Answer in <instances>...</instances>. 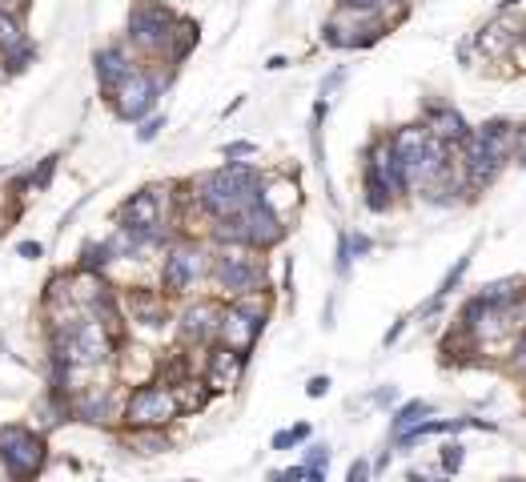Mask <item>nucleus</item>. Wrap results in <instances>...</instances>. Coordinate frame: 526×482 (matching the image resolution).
<instances>
[{"label": "nucleus", "instance_id": "nucleus-31", "mask_svg": "<svg viewBox=\"0 0 526 482\" xmlns=\"http://www.w3.org/2000/svg\"><path fill=\"white\" fill-rule=\"evenodd\" d=\"M506 358H510V370H514L518 378H526V326H522L518 338L510 342V354H506Z\"/></svg>", "mask_w": 526, "mask_h": 482}, {"label": "nucleus", "instance_id": "nucleus-40", "mask_svg": "<svg viewBox=\"0 0 526 482\" xmlns=\"http://www.w3.org/2000/svg\"><path fill=\"white\" fill-rule=\"evenodd\" d=\"M306 394H310V398H326V394H330V378H326V374H314V378L306 382Z\"/></svg>", "mask_w": 526, "mask_h": 482}, {"label": "nucleus", "instance_id": "nucleus-48", "mask_svg": "<svg viewBox=\"0 0 526 482\" xmlns=\"http://www.w3.org/2000/svg\"><path fill=\"white\" fill-rule=\"evenodd\" d=\"M266 482H286V474H282V470H274V474H270Z\"/></svg>", "mask_w": 526, "mask_h": 482}, {"label": "nucleus", "instance_id": "nucleus-20", "mask_svg": "<svg viewBox=\"0 0 526 482\" xmlns=\"http://www.w3.org/2000/svg\"><path fill=\"white\" fill-rule=\"evenodd\" d=\"M422 129L434 137V141H442L446 149H458L474 129H470V121L454 109V105H446V101H438V105H426V117H422Z\"/></svg>", "mask_w": 526, "mask_h": 482}, {"label": "nucleus", "instance_id": "nucleus-8", "mask_svg": "<svg viewBox=\"0 0 526 482\" xmlns=\"http://www.w3.org/2000/svg\"><path fill=\"white\" fill-rule=\"evenodd\" d=\"M266 322H270V298H266V294H249V298L225 302V306H221L217 342L229 346V350L249 354V350L257 346V338L266 334Z\"/></svg>", "mask_w": 526, "mask_h": 482}, {"label": "nucleus", "instance_id": "nucleus-24", "mask_svg": "<svg viewBox=\"0 0 526 482\" xmlns=\"http://www.w3.org/2000/svg\"><path fill=\"white\" fill-rule=\"evenodd\" d=\"M338 9H358V13H374L382 17L390 29L410 13V0H338Z\"/></svg>", "mask_w": 526, "mask_h": 482}, {"label": "nucleus", "instance_id": "nucleus-10", "mask_svg": "<svg viewBox=\"0 0 526 482\" xmlns=\"http://www.w3.org/2000/svg\"><path fill=\"white\" fill-rule=\"evenodd\" d=\"M390 33V25L374 13H358V9H334V17L326 21L322 29V41L330 49H342V53H354V49H370L378 45L382 37Z\"/></svg>", "mask_w": 526, "mask_h": 482}, {"label": "nucleus", "instance_id": "nucleus-42", "mask_svg": "<svg viewBox=\"0 0 526 482\" xmlns=\"http://www.w3.org/2000/svg\"><path fill=\"white\" fill-rule=\"evenodd\" d=\"M346 77H350V73H346V69H334V73H330V77H326V81H322V97H330V93H334V89H338V85H346Z\"/></svg>", "mask_w": 526, "mask_h": 482}, {"label": "nucleus", "instance_id": "nucleus-17", "mask_svg": "<svg viewBox=\"0 0 526 482\" xmlns=\"http://www.w3.org/2000/svg\"><path fill=\"white\" fill-rule=\"evenodd\" d=\"M121 314L125 322L141 326V330H161L173 322V310H169V298L161 290H149V286H133L121 294Z\"/></svg>", "mask_w": 526, "mask_h": 482}, {"label": "nucleus", "instance_id": "nucleus-9", "mask_svg": "<svg viewBox=\"0 0 526 482\" xmlns=\"http://www.w3.org/2000/svg\"><path fill=\"white\" fill-rule=\"evenodd\" d=\"M121 346L125 338H117L109 326H101L97 318L81 314V322L69 330V366L73 374L77 370H101V366H113L121 358Z\"/></svg>", "mask_w": 526, "mask_h": 482}, {"label": "nucleus", "instance_id": "nucleus-51", "mask_svg": "<svg viewBox=\"0 0 526 482\" xmlns=\"http://www.w3.org/2000/svg\"><path fill=\"white\" fill-rule=\"evenodd\" d=\"M522 286H526V278H522Z\"/></svg>", "mask_w": 526, "mask_h": 482}, {"label": "nucleus", "instance_id": "nucleus-4", "mask_svg": "<svg viewBox=\"0 0 526 482\" xmlns=\"http://www.w3.org/2000/svg\"><path fill=\"white\" fill-rule=\"evenodd\" d=\"M209 258L213 246L197 237H173L161 258V294L165 298H189L201 282H209Z\"/></svg>", "mask_w": 526, "mask_h": 482}, {"label": "nucleus", "instance_id": "nucleus-16", "mask_svg": "<svg viewBox=\"0 0 526 482\" xmlns=\"http://www.w3.org/2000/svg\"><path fill=\"white\" fill-rule=\"evenodd\" d=\"M245 366H249V354H241V350H229V346L213 342V346L205 350L201 382H205L213 394H229V390H237V386H241Z\"/></svg>", "mask_w": 526, "mask_h": 482}, {"label": "nucleus", "instance_id": "nucleus-21", "mask_svg": "<svg viewBox=\"0 0 526 482\" xmlns=\"http://www.w3.org/2000/svg\"><path fill=\"white\" fill-rule=\"evenodd\" d=\"M257 201L290 221V217L298 213V205H302V189H298L294 177H274V173H266V177H261V197H257Z\"/></svg>", "mask_w": 526, "mask_h": 482}, {"label": "nucleus", "instance_id": "nucleus-35", "mask_svg": "<svg viewBox=\"0 0 526 482\" xmlns=\"http://www.w3.org/2000/svg\"><path fill=\"white\" fill-rule=\"evenodd\" d=\"M302 466H306V470H326V466H330V446H322V442H318V446H306Z\"/></svg>", "mask_w": 526, "mask_h": 482}, {"label": "nucleus", "instance_id": "nucleus-7", "mask_svg": "<svg viewBox=\"0 0 526 482\" xmlns=\"http://www.w3.org/2000/svg\"><path fill=\"white\" fill-rule=\"evenodd\" d=\"M181 418V410H177V398H173V390L165 386V382H137L129 394H125V402H121V422H125V430H165V426H173Z\"/></svg>", "mask_w": 526, "mask_h": 482}, {"label": "nucleus", "instance_id": "nucleus-15", "mask_svg": "<svg viewBox=\"0 0 526 482\" xmlns=\"http://www.w3.org/2000/svg\"><path fill=\"white\" fill-rule=\"evenodd\" d=\"M426 141H430V137H426L422 121H418V125H398V129H390V133H386L390 157H394V165L402 169V177H406L410 193H414L418 173H422V161H426Z\"/></svg>", "mask_w": 526, "mask_h": 482}, {"label": "nucleus", "instance_id": "nucleus-49", "mask_svg": "<svg viewBox=\"0 0 526 482\" xmlns=\"http://www.w3.org/2000/svg\"><path fill=\"white\" fill-rule=\"evenodd\" d=\"M514 157H518V165H522V169H526V149H518V153H514Z\"/></svg>", "mask_w": 526, "mask_h": 482}, {"label": "nucleus", "instance_id": "nucleus-23", "mask_svg": "<svg viewBox=\"0 0 526 482\" xmlns=\"http://www.w3.org/2000/svg\"><path fill=\"white\" fill-rule=\"evenodd\" d=\"M169 390H173V398H177V410H181V414H197V410H205V406H209V398H213V390H209L197 374H185V378H181V382H173Z\"/></svg>", "mask_w": 526, "mask_h": 482}, {"label": "nucleus", "instance_id": "nucleus-27", "mask_svg": "<svg viewBox=\"0 0 526 482\" xmlns=\"http://www.w3.org/2000/svg\"><path fill=\"white\" fill-rule=\"evenodd\" d=\"M109 266H113V250H109V241H85L81 246V258H77V274H109Z\"/></svg>", "mask_w": 526, "mask_h": 482}, {"label": "nucleus", "instance_id": "nucleus-37", "mask_svg": "<svg viewBox=\"0 0 526 482\" xmlns=\"http://www.w3.org/2000/svg\"><path fill=\"white\" fill-rule=\"evenodd\" d=\"M370 478H374V466H370L366 458L350 462V474H346V482H370Z\"/></svg>", "mask_w": 526, "mask_h": 482}, {"label": "nucleus", "instance_id": "nucleus-47", "mask_svg": "<svg viewBox=\"0 0 526 482\" xmlns=\"http://www.w3.org/2000/svg\"><path fill=\"white\" fill-rule=\"evenodd\" d=\"M302 482H326V470H306Z\"/></svg>", "mask_w": 526, "mask_h": 482}, {"label": "nucleus", "instance_id": "nucleus-34", "mask_svg": "<svg viewBox=\"0 0 526 482\" xmlns=\"http://www.w3.org/2000/svg\"><path fill=\"white\" fill-rule=\"evenodd\" d=\"M462 458H466V446H462V442H446V446H442V470H446V478L458 474Z\"/></svg>", "mask_w": 526, "mask_h": 482}, {"label": "nucleus", "instance_id": "nucleus-36", "mask_svg": "<svg viewBox=\"0 0 526 482\" xmlns=\"http://www.w3.org/2000/svg\"><path fill=\"white\" fill-rule=\"evenodd\" d=\"M253 153H257V145H253V141H233V145H225V149H221V157H225V161H241V157H253Z\"/></svg>", "mask_w": 526, "mask_h": 482}, {"label": "nucleus", "instance_id": "nucleus-22", "mask_svg": "<svg viewBox=\"0 0 526 482\" xmlns=\"http://www.w3.org/2000/svg\"><path fill=\"white\" fill-rule=\"evenodd\" d=\"M362 205H366L370 213H390V209L398 205L394 189L386 185V177H382L374 165H362Z\"/></svg>", "mask_w": 526, "mask_h": 482}, {"label": "nucleus", "instance_id": "nucleus-26", "mask_svg": "<svg viewBox=\"0 0 526 482\" xmlns=\"http://www.w3.org/2000/svg\"><path fill=\"white\" fill-rule=\"evenodd\" d=\"M121 442H125L133 454H141V458L165 454V450L173 446V438H169L165 430H125V434H121Z\"/></svg>", "mask_w": 526, "mask_h": 482}, {"label": "nucleus", "instance_id": "nucleus-38", "mask_svg": "<svg viewBox=\"0 0 526 482\" xmlns=\"http://www.w3.org/2000/svg\"><path fill=\"white\" fill-rule=\"evenodd\" d=\"M370 250H374V241H370L366 233H350V254H354V262H358V258H366Z\"/></svg>", "mask_w": 526, "mask_h": 482}, {"label": "nucleus", "instance_id": "nucleus-6", "mask_svg": "<svg viewBox=\"0 0 526 482\" xmlns=\"http://www.w3.org/2000/svg\"><path fill=\"white\" fill-rule=\"evenodd\" d=\"M49 462V434L37 426L5 422L0 426V466H5L9 482H33Z\"/></svg>", "mask_w": 526, "mask_h": 482}, {"label": "nucleus", "instance_id": "nucleus-29", "mask_svg": "<svg viewBox=\"0 0 526 482\" xmlns=\"http://www.w3.org/2000/svg\"><path fill=\"white\" fill-rule=\"evenodd\" d=\"M21 41H29V33H25V21H21V17H13V13H5V9H0V53H9V49H17Z\"/></svg>", "mask_w": 526, "mask_h": 482}, {"label": "nucleus", "instance_id": "nucleus-28", "mask_svg": "<svg viewBox=\"0 0 526 482\" xmlns=\"http://www.w3.org/2000/svg\"><path fill=\"white\" fill-rule=\"evenodd\" d=\"M33 61H37V45H33V41H21L17 49L0 53V73H5V77H17V73H25Z\"/></svg>", "mask_w": 526, "mask_h": 482}, {"label": "nucleus", "instance_id": "nucleus-44", "mask_svg": "<svg viewBox=\"0 0 526 482\" xmlns=\"http://www.w3.org/2000/svg\"><path fill=\"white\" fill-rule=\"evenodd\" d=\"M406 326H410V318H398V322H394V326L386 330V346H394V342L402 338V330H406Z\"/></svg>", "mask_w": 526, "mask_h": 482}, {"label": "nucleus", "instance_id": "nucleus-32", "mask_svg": "<svg viewBox=\"0 0 526 482\" xmlns=\"http://www.w3.org/2000/svg\"><path fill=\"white\" fill-rule=\"evenodd\" d=\"M334 270H338V278H350V270H354V254H350V229H342V233H338V262H334Z\"/></svg>", "mask_w": 526, "mask_h": 482}, {"label": "nucleus", "instance_id": "nucleus-11", "mask_svg": "<svg viewBox=\"0 0 526 482\" xmlns=\"http://www.w3.org/2000/svg\"><path fill=\"white\" fill-rule=\"evenodd\" d=\"M173 189H177V185H145V189H137L133 197L121 201L117 225H125V229H157V225H169V221H173L169 205L177 201Z\"/></svg>", "mask_w": 526, "mask_h": 482}, {"label": "nucleus", "instance_id": "nucleus-25", "mask_svg": "<svg viewBox=\"0 0 526 482\" xmlns=\"http://www.w3.org/2000/svg\"><path fill=\"white\" fill-rule=\"evenodd\" d=\"M430 414H434V406H430L426 398H410L406 406H398V410H394V422H390V442H398L406 430H414V426L426 422Z\"/></svg>", "mask_w": 526, "mask_h": 482}, {"label": "nucleus", "instance_id": "nucleus-2", "mask_svg": "<svg viewBox=\"0 0 526 482\" xmlns=\"http://www.w3.org/2000/svg\"><path fill=\"white\" fill-rule=\"evenodd\" d=\"M261 177H266V173H261L257 165H249V161H225V165L193 177L185 185V193H189V205L205 221H221V217H237L249 205H257Z\"/></svg>", "mask_w": 526, "mask_h": 482}, {"label": "nucleus", "instance_id": "nucleus-33", "mask_svg": "<svg viewBox=\"0 0 526 482\" xmlns=\"http://www.w3.org/2000/svg\"><path fill=\"white\" fill-rule=\"evenodd\" d=\"M161 129H165V117H161V113H149L145 121H137V141H141V145H149V141H157V137H161Z\"/></svg>", "mask_w": 526, "mask_h": 482}, {"label": "nucleus", "instance_id": "nucleus-14", "mask_svg": "<svg viewBox=\"0 0 526 482\" xmlns=\"http://www.w3.org/2000/svg\"><path fill=\"white\" fill-rule=\"evenodd\" d=\"M237 221H241V233H245V250H257V254H270L274 246H282L286 233H290L286 217H278L274 209H266L261 201L249 205L245 213H237Z\"/></svg>", "mask_w": 526, "mask_h": 482}, {"label": "nucleus", "instance_id": "nucleus-43", "mask_svg": "<svg viewBox=\"0 0 526 482\" xmlns=\"http://www.w3.org/2000/svg\"><path fill=\"white\" fill-rule=\"evenodd\" d=\"M394 398H398V390H394V386H382L378 394H370V402H374V406H390Z\"/></svg>", "mask_w": 526, "mask_h": 482}, {"label": "nucleus", "instance_id": "nucleus-1", "mask_svg": "<svg viewBox=\"0 0 526 482\" xmlns=\"http://www.w3.org/2000/svg\"><path fill=\"white\" fill-rule=\"evenodd\" d=\"M125 45L153 65L177 69L193 49H197V25L169 9L165 0H133L129 25H125Z\"/></svg>", "mask_w": 526, "mask_h": 482}, {"label": "nucleus", "instance_id": "nucleus-30", "mask_svg": "<svg viewBox=\"0 0 526 482\" xmlns=\"http://www.w3.org/2000/svg\"><path fill=\"white\" fill-rule=\"evenodd\" d=\"M306 438H310V422H298V426L274 434V450H294V446H302Z\"/></svg>", "mask_w": 526, "mask_h": 482}, {"label": "nucleus", "instance_id": "nucleus-5", "mask_svg": "<svg viewBox=\"0 0 526 482\" xmlns=\"http://www.w3.org/2000/svg\"><path fill=\"white\" fill-rule=\"evenodd\" d=\"M169 81H173V69H153V65H137L105 101L113 105V113L121 117V121H129V125H137V121H145L149 113H157V101H161V93L169 89Z\"/></svg>", "mask_w": 526, "mask_h": 482}, {"label": "nucleus", "instance_id": "nucleus-39", "mask_svg": "<svg viewBox=\"0 0 526 482\" xmlns=\"http://www.w3.org/2000/svg\"><path fill=\"white\" fill-rule=\"evenodd\" d=\"M510 61H514L518 73H526V29L518 33V41H514V49H510Z\"/></svg>", "mask_w": 526, "mask_h": 482}, {"label": "nucleus", "instance_id": "nucleus-18", "mask_svg": "<svg viewBox=\"0 0 526 482\" xmlns=\"http://www.w3.org/2000/svg\"><path fill=\"white\" fill-rule=\"evenodd\" d=\"M522 29H526V21H522L518 13H498L490 25H482V29L470 37V45H474L478 57L502 61V57H510V49H514V41H518Z\"/></svg>", "mask_w": 526, "mask_h": 482}, {"label": "nucleus", "instance_id": "nucleus-46", "mask_svg": "<svg viewBox=\"0 0 526 482\" xmlns=\"http://www.w3.org/2000/svg\"><path fill=\"white\" fill-rule=\"evenodd\" d=\"M286 65H290L286 57H270V61H266V69H270V73H278V69H286Z\"/></svg>", "mask_w": 526, "mask_h": 482}, {"label": "nucleus", "instance_id": "nucleus-19", "mask_svg": "<svg viewBox=\"0 0 526 482\" xmlns=\"http://www.w3.org/2000/svg\"><path fill=\"white\" fill-rule=\"evenodd\" d=\"M137 65H141V57H137L125 41H109V45H101V49L93 53V73H97V85H101L105 97H109Z\"/></svg>", "mask_w": 526, "mask_h": 482}, {"label": "nucleus", "instance_id": "nucleus-3", "mask_svg": "<svg viewBox=\"0 0 526 482\" xmlns=\"http://www.w3.org/2000/svg\"><path fill=\"white\" fill-rule=\"evenodd\" d=\"M209 286H213L225 302H237V298H249V294H270L266 254L245 250V246H213Z\"/></svg>", "mask_w": 526, "mask_h": 482}, {"label": "nucleus", "instance_id": "nucleus-13", "mask_svg": "<svg viewBox=\"0 0 526 482\" xmlns=\"http://www.w3.org/2000/svg\"><path fill=\"white\" fill-rule=\"evenodd\" d=\"M121 402H125V394H121V386L117 382H109V386H73V394H69V418H77V422H89V426H113V422H121Z\"/></svg>", "mask_w": 526, "mask_h": 482}, {"label": "nucleus", "instance_id": "nucleus-41", "mask_svg": "<svg viewBox=\"0 0 526 482\" xmlns=\"http://www.w3.org/2000/svg\"><path fill=\"white\" fill-rule=\"evenodd\" d=\"M17 254H21V258H29V262H37V258H45V246H41V241H21Z\"/></svg>", "mask_w": 526, "mask_h": 482}, {"label": "nucleus", "instance_id": "nucleus-12", "mask_svg": "<svg viewBox=\"0 0 526 482\" xmlns=\"http://www.w3.org/2000/svg\"><path fill=\"white\" fill-rule=\"evenodd\" d=\"M221 298H189L181 306V314L173 318L177 342L185 350H209L217 342V326H221Z\"/></svg>", "mask_w": 526, "mask_h": 482}, {"label": "nucleus", "instance_id": "nucleus-50", "mask_svg": "<svg viewBox=\"0 0 526 482\" xmlns=\"http://www.w3.org/2000/svg\"><path fill=\"white\" fill-rule=\"evenodd\" d=\"M0 350H5V342H0Z\"/></svg>", "mask_w": 526, "mask_h": 482}, {"label": "nucleus", "instance_id": "nucleus-45", "mask_svg": "<svg viewBox=\"0 0 526 482\" xmlns=\"http://www.w3.org/2000/svg\"><path fill=\"white\" fill-rule=\"evenodd\" d=\"M406 482H446V478H434V474H422V470H406Z\"/></svg>", "mask_w": 526, "mask_h": 482}]
</instances>
